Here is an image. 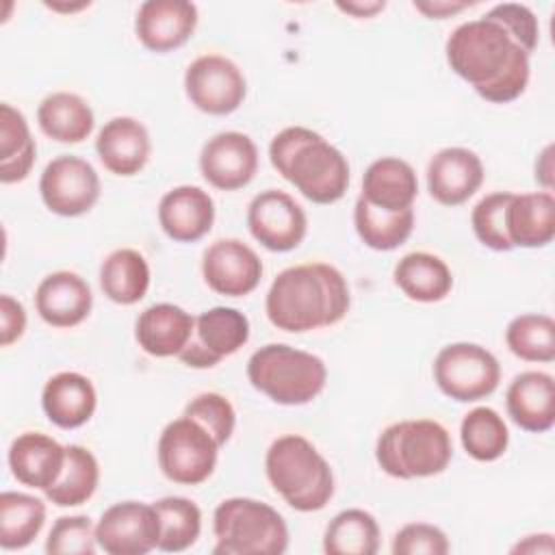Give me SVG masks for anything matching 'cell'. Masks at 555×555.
Here are the masks:
<instances>
[{"mask_svg":"<svg viewBox=\"0 0 555 555\" xmlns=\"http://www.w3.org/2000/svg\"><path fill=\"white\" fill-rule=\"evenodd\" d=\"M444 54L451 72L466 80L486 102H514L529 85L531 54L501 24L488 17L460 24L449 35Z\"/></svg>","mask_w":555,"mask_h":555,"instance_id":"obj_1","label":"cell"},{"mask_svg":"<svg viewBox=\"0 0 555 555\" xmlns=\"http://www.w3.org/2000/svg\"><path fill=\"white\" fill-rule=\"evenodd\" d=\"M351 304L345 275L327 262L295 264L275 275L264 310L269 321L284 332L301 334L343 321Z\"/></svg>","mask_w":555,"mask_h":555,"instance_id":"obj_2","label":"cell"},{"mask_svg":"<svg viewBox=\"0 0 555 555\" xmlns=\"http://www.w3.org/2000/svg\"><path fill=\"white\" fill-rule=\"evenodd\" d=\"M269 160L312 204H334L349 186V163L345 154L319 132L291 126L269 143Z\"/></svg>","mask_w":555,"mask_h":555,"instance_id":"obj_3","label":"cell"},{"mask_svg":"<svg viewBox=\"0 0 555 555\" xmlns=\"http://www.w3.org/2000/svg\"><path fill=\"white\" fill-rule=\"evenodd\" d=\"M264 470L273 490L297 512H319L334 494V473L327 460L299 434L271 442Z\"/></svg>","mask_w":555,"mask_h":555,"instance_id":"obj_4","label":"cell"},{"mask_svg":"<svg viewBox=\"0 0 555 555\" xmlns=\"http://www.w3.org/2000/svg\"><path fill=\"white\" fill-rule=\"evenodd\" d=\"M249 384L280 405H304L321 395L327 382L325 362L304 349L269 343L247 360Z\"/></svg>","mask_w":555,"mask_h":555,"instance_id":"obj_5","label":"cell"},{"mask_svg":"<svg viewBox=\"0 0 555 555\" xmlns=\"http://www.w3.org/2000/svg\"><path fill=\"white\" fill-rule=\"evenodd\" d=\"M453 457L449 431L429 418L388 425L375 444L379 468L397 479H418L442 473Z\"/></svg>","mask_w":555,"mask_h":555,"instance_id":"obj_6","label":"cell"},{"mask_svg":"<svg viewBox=\"0 0 555 555\" xmlns=\"http://www.w3.org/2000/svg\"><path fill=\"white\" fill-rule=\"evenodd\" d=\"M215 555H282L288 548V527L278 509L249 499L232 496L212 514Z\"/></svg>","mask_w":555,"mask_h":555,"instance_id":"obj_7","label":"cell"},{"mask_svg":"<svg viewBox=\"0 0 555 555\" xmlns=\"http://www.w3.org/2000/svg\"><path fill=\"white\" fill-rule=\"evenodd\" d=\"M219 449L217 440L197 421L182 414L160 431L156 455L169 481L197 486L212 475Z\"/></svg>","mask_w":555,"mask_h":555,"instance_id":"obj_8","label":"cell"},{"mask_svg":"<svg viewBox=\"0 0 555 555\" xmlns=\"http://www.w3.org/2000/svg\"><path fill=\"white\" fill-rule=\"evenodd\" d=\"M434 379L442 395L460 403L490 397L501 382V366L492 351L475 343H451L434 360Z\"/></svg>","mask_w":555,"mask_h":555,"instance_id":"obj_9","label":"cell"},{"mask_svg":"<svg viewBox=\"0 0 555 555\" xmlns=\"http://www.w3.org/2000/svg\"><path fill=\"white\" fill-rule=\"evenodd\" d=\"M184 91L197 111L221 117L243 104L247 80L234 61L221 54H202L184 72Z\"/></svg>","mask_w":555,"mask_h":555,"instance_id":"obj_10","label":"cell"},{"mask_svg":"<svg viewBox=\"0 0 555 555\" xmlns=\"http://www.w3.org/2000/svg\"><path fill=\"white\" fill-rule=\"evenodd\" d=\"M39 193L50 212L78 217L95 206L100 197V178L93 165L85 158L63 154L46 165L39 178Z\"/></svg>","mask_w":555,"mask_h":555,"instance_id":"obj_11","label":"cell"},{"mask_svg":"<svg viewBox=\"0 0 555 555\" xmlns=\"http://www.w3.org/2000/svg\"><path fill=\"white\" fill-rule=\"evenodd\" d=\"M249 340V321L243 312L215 306L195 317L189 345L180 351V362L191 369H210L236 353Z\"/></svg>","mask_w":555,"mask_h":555,"instance_id":"obj_12","label":"cell"},{"mask_svg":"<svg viewBox=\"0 0 555 555\" xmlns=\"http://www.w3.org/2000/svg\"><path fill=\"white\" fill-rule=\"evenodd\" d=\"M158 514L141 501L111 505L95 525L98 546L108 555H147L158 548Z\"/></svg>","mask_w":555,"mask_h":555,"instance_id":"obj_13","label":"cell"},{"mask_svg":"<svg viewBox=\"0 0 555 555\" xmlns=\"http://www.w3.org/2000/svg\"><path fill=\"white\" fill-rule=\"evenodd\" d=\"M247 228L269 251H291L306 238L308 217L288 193L267 189L249 202Z\"/></svg>","mask_w":555,"mask_h":555,"instance_id":"obj_14","label":"cell"},{"mask_svg":"<svg viewBox=\"0 0 555 555\" xmlns=\"http://www.w3.org/2000/svg\"><path fill=\"white\" fill-rule=\"evenodd\" d=\"M199 171L204 180L219 191L243 189L258 171V147L243 132H219L204 143L199 152Z\"/></svg>","mask_w":555,"mask_h":555,"instance_id":"obj_15","label":"cell"},{"mask_svg":"<svg viewBox=\"0 0 555 555\" xmlns=\"http://www.w3.org/2000/svg\"><path fill=\"white\" fill-rule=\"evenodd\" d=\"M202 275L215 293L245 297L260 284L262 262L247 243L219 238L202 256Z\"/></svg>","mask_w":555,"mask_h":555,"instance_id":"obj_16","label":"cell"},{"mask_svg":"<svg viewBox=\"0 0 555 555\" xmlns=\"http://www.w3.org/2000/svg\"><path fill=\"white\" fill-rule=\"evenodd\" d=\"M197 7L189 0H147L139 7L134 33L150 52L182 48L197 28Z\"/></svg>","mask_w":555,"mask_h":555,"instance_id":"obj_17","label":"cell"},{"mask_svg":"<svg viewBox=\"0 0 555 555\" xmlns=\"http://www.w3.org/2000/svg\"><path fill=\"white\" fill-rule=\"evenodd\" d=\"M483 182V163L468 147H444L427 165V191L442 206L468 202Z\"/></svg>","mask_w":555,"mask_h":555,"instance_id":"obj_18","label":"cell"},{"mask_svg":"<svg viewBox=\"0 0 555 555\" xmlns=\"http://www.w3.org/2000/svg\"><path fill=\"white\" fill-rule=\"evenodd\" d=\"M158 223L176 243L204 238L215 223V202L208 191L191 184L167 191L158 202Z\"/></svg>","mask_w":555,"mask_h":555,"instance_id":"obj_19","label":"cell"},{"mask_svg":"<svg viewBox=\"0 0 555 555\" xmlns=\"http://www.w3.org/2000/svg\"><path fill=\"white\" fill-rule=\"evenodd\" d=\"M35 308L52 327H76L89 317L93 295L78 273L54 271L39 282L35 291Z\"/></svg>","mask_w":555,"mask_h":555,"instance_id":"obj_20","label":"cell"},{"mask_svg":"<svg viewBox=\"0 0 555 555\" xmlns=\"http://www.w3.org/2000/svg\"><path fill=\"white\" fill-rule=\"evenodd\" d=\"M95 152L111 173L134 176L150 160V132L134 117H113L98 132Z\"/></svg>","mask_w":555,"mask_h":555,"instance_id":"obj_21","label":"cell"},{"mask_svg":"<svg viewBox=\"0 0 555 555\" xmlns=\"http://www.w3.org/2000/svg\"><path fill=\"white\" fill-rule=\"evenodd\" d=\"M509 418L525 431L544 434L555 425V382L544 371H525L505 392Z\"/></svg>","mask_w":555,"mask_h":555,"instance_id":"obj_22","label":"cell"},{"mask_svg":"<svg viewBox=\"0 0 555 555\" xmlns=\"http://www.w3.org/2000/svg\"><path fill=\"white\" fill-rule=\"evenodd\" d=\"M65 447L39 431L20 434L9 447L11 475L35 490H48L61 475Z\"/></svg>","mask_w":555,"mask_h":555,"instance_id":"obj_23","label":"cell"},{"mask_svg":"<svg viewBox=\"0 0 555 555\" xmlns=\"http://www.w3.org/2000/svg\"><path fill=\"white\" fill-rule=\"evenodd\" d=\"M98 405V395L89 377L76 371L52 375L41 390V408L50 423L61 429H76L89 423Z\"/></svg>","mask_w":555,"mask_h":555,"instance_id":"obj_24","label":"cell"},{"mask_svg":"<svg viewBox=\"0 0 555 555\" xmlns=\"http://www.w3.org/2000/svg\"><path fill=\"white\" fill-rule=\"evenodd\" d=\"M195 327V317L173 304H154L145 308L134 323L139 347L154 358L180 356L189 345Z\"/></svg>","mask_w":555,"mask_h":555,"instance_id":"obj_25","label":"cell"},{"mask_svg":"<svg viewBox=\"0 0 555 555\" xmlns=\"http://www.w3.org/2000/svg\"><path fill=\"white\" fill-rule=\"evenodd\" d=\"M418 195V178L410 163L395 156L373 160L362 176V193L371 206L388 212L412 208Z\"/></svg>","mask_w":555,"mask_h":555,"instance_id":"obj_26","label":"cell"},{"mask_svg":"<svg viewBox=\"0 0 555 555\" xmlns=\"http://www.w3.org/2000/svg\"><path fill=\"white\" fill-rule=\"evenodd\" d=\"M505 228L512 247H546L555 236L553 193H514L505 212Z\"/></svg>","mask_w":555,"mask_h":555,"instance_id":"obj_27","label":"cell"},{"mask_svg":"<svg viewBox=\"0 0 555 555\" xmlns=\"http://www.w3.org/2000/svg\"><path fill=\"white\" fill-rule=\"evenodd\" d=\"M399 291L421 304L442 301L453 288V275L447 262L429 251L405 254L392 271Z\"/></svg>","mask_w":555,"mask_h":555,"instance_id":"obj_28","label":"cell"},{"mask_svg":"<svg viewBox=\"0 0 555 555\" xmlns=\"http://www.w3.org/2000/svg\"><path fill=\"white\" fill-rule=\"evenodd\" d=\"M37 124L46 137L59 143H80L91 134L95 117L87 100L78 93L54 91L41 100Z\"/></svg>","mask_w":555,"mask_h":555,"instance_id":"obj_29","label":"cell"},{"mask_svg":"<svg viewBox=\"0 0 555 555\" xmlns=\"http://www.w3.org/2000/svg\"><path fill=\"white\" fill-rule=\"evenodd\" d=\"M100 288L119 306L141 301L150 288V264L143 254L130 247L111 251L100 267Z\"/></svg>","mask_w":555,"mask_h":555,"instance_id":"obj_30","label":"cell"},{"mask_svg":"<svg viewBox=\"0 0 555 555\" xmlns=\"http://www.w3.org/2000/svg\"><path fill=\"white\" fill-rule=\"evenodd\" d=\"M37 156V145L30 134L28 121L15 106L0 104V182H22Z\"/></svg>","mask_w":555,"mask_h":555,"instance_id":"obj_31","label":"cell"},{"mask_svg":"<svg viewBox=\"0 0 555 555\" xmlns=\"http://www.w3.org/2000/svg\"><path fill=\"white\" fill-rule=\"evenodd\" d=\"M100 483V464L95 455L80 444L65 447V464L59 479L46 490V499L56 507H76L87 503Z\"/></svg>","mask_w":555,"mask_h":555,"instance_id":"obj_32","label":"cell"},{"mask_svg":"<svg viewBox=\"0 0 555 555\" xmlns=\"http://www.w3.org/2000/svg\"><path fill=\"white\" fill-rule=\"evenodd\" d=\"M353 225L362 243L377 251H392L403 245L414 228V210H379L371 206L364 197L356 199L353 206Z\"/></svg>","mask_w":555,"mask_h":555,"instance_id":"obj_33","label":"cell"},{"mask_svg":"<svg viewBox=\"0 0 555 555\" xmlns=\"http://www.w3.org/2000/svg\"><path fill=\"white\" fill-rule=\"evenodd\" d=\"M46 503L26 492L0 494V546L4 551L26 548L43 529Z\"/></svg>","mask_w":555,"mask_h":555,"instance_id":"obj_34","label":"cell"},{"mask_svg":"<svg viewBox=\"0 0 555 555\" xmlns=\"http://www.w3.org/2000/svg\"><path fill=\"white\" fill-rule=\"evenodd\" d=\"M377 548L379 525L364 509H343L325 527L323 551L327 555H375Z\"/></svg>","mask_w":555,"mask_h":555,"instance_id":"obj_35","label":"cell"},{"mask_svg":"<svg viewBox=\"0 0 555 555\" xmlns=\"http://www.w3.org/2000/svg\"><path fill=\"white\" fill-rule=\"evenodd\" d=\"M158 514V551L182 553L191 548L202 533V512L184 496H163L152 503Z\"/></svg>","mask_w":555,"mask_h":555,"instance_id":"obj_36","label":"cell"},{"mask_svg":"<svg viewBox=\"0 0 555 555\" xmlns=\"http://www.w3.org/2000/svg\"><path fill=\"white\" fill-rule=\"evenodd\" d=\"M460 440L464 451L473 460L494 462L507 451L509 431L503 416L496 410L488 405H479L462 418Z\"/></svg>","mask_w":555,"mask_h":555,"instance_id":"obj_37","label":"cell"},{"mask_svg":"<svg viewBox=\"0 0 555 555\" xmlns=\"http://www.w3.org/2000/svg\"><path fill=\"white\" fill-rule=\"evenodd\" d=\"M507 349L525 362L555 360V321L548 314L527 312L509 321L505 330Z\"/></svg>","mask_w":555,"mask_h":555,"instance_id":"obj_38","label":"cell"},{"mask_svg":"<svg viewBox=\"0 0 555 555\" xmlns=\"http://www.w3.org/2000/svg\"><path fill=\"white\" fill-rule=\"evenodd\" d=\"M514 193L509 191H496L486 197H481L473 212H470V225L475 236L479 238L481 245L494 249V251H509L514 249L507 236L505 228V212L509 206Z\"/></svg>","mask_w":555,"mask_h":555,"instance_id":"obj_39","label":"cell"},{"mask_svg":"<svg viewBox=\"0 0 555 555\" xmlns=\"http://www.w3.org/2000/svg\"><path fill=\"white\" fill-rule=\"evenodd\" d=\"M184 416L197 421L217 440L219 447H223L234 434L236 412L232 403L219 392H202L193 397L184 408Z\"/></svg>","mask_w":555,"mask_h":555,"instance_id":"obj_40","label":"cell"},{"mask_svg":"<svg viewBox=\"0 0 555 555\" xmlns=\"http://www.w3.org/2000/svg\"><path fill=\"white\" fill-rule=\"evenodd\" d=\"M98 546L95 525L89 516H61L46 538L50 555H93Z\"/></svg>","mask_w":555,"mask_h":555,"instance_id":"obj_41","label":"cell"},{"mask_svg":"<svg viewBox=\"0 0 555 555\" xmlns=\"http://www.w3.org/2000/svg\"><path fill=\"white\" fill-rule=\"evenodd\" d=\"M483 17L501 24L525 52L531 54L538 48L540 24L535 13L527 4H518V2L494 4Z\"/></svg>","mask_w":555,"mask_h":555,"instance_id":"obj_42","label":"cell"},{"mask_svg":"<svg viewBox=\"0 0 555 555\" xmlns=\"http://www.w3.org/2000/svg\"><path fill=\"white\" fill-rule=\"evenodd\" d=\"M392 553L395 555H447L449 538L436 525L410 522L395 533Z\"/></svg>","mask_w":555,"mask_h":555,"instance_id":"obj_43","label":"cell"},{"mask_svg":"<svg viewBox=\"0 0 555 555\" xmlns=\"http://www.w3.org/2000/svg\"><path fill=\"white\" fill-rule=\"evenodd\" d=\"M26 330V310L11 295H0V345L9 347Z\"/></svg>","mask_w":555,"mask_h":555,"instance_id":"obj_44","label":"cell"},{"mask_svg":"<svg viewBox=\"0 0 555 555\" xmlns=\"http://www.w3.org/2000/svg\"><path fill=\"white\" fill-rule=\"evenodd\" d=\"M412 7L423 13L429 20H447L468 7H473V2H455V0H414Z\"/></svg>","mask_w":555,"mask_h":555,"instance_id":"obj_45","label":"cell"},{"mask_svg":"<svg viewBox=\"0 0 555 555\" xmlns=\"http://www.w3.org/2000/svg\"><path fill=\"white\" fill-rule=\"evenodd\" d=\"M555 551V542L551 533H533V535H525L518 544L512 546V553H527V555H551Z\"/></svg>","mask_w":555,"mask_h":555,"instance_id":"obj_46","label":"cell"},{"mask_svg":"<svg viewBox=\"0 0 555 555\" xmlns=\"http://www.w3.org/2000/svg\"><path fill=\"white\" fill-rule=\"evenodd\" d=\"M336 9H340L343 13L351 15V17H358V20H366V17H373L377 15L379 11L386 9V2L384 0H338L336 2Z\"/></svg>","mask_w":555,"mask_h":555,"instance_id":"obj_47","label":"cell"},{"mask_svg":"<svg viewBox=\"0 0 555 555\" xmlns=\"http://www.w3.org/2000/svg\"><path fill=\"white\" fill-rule=\"evenodd\" d=\"M535 180L542 184L544 191L553 189V145L551 143L540 152L535 160Z\"/></svg>","mask_w":555,"mask_h":555,"instance_id":"obj_48","label":"cell"},{"mask_svg":"<svg viewBox=\"0 0 555 555\" xmlns=\"http://www.w3.org/2000/svg\"><path fill=\"white\" fill-rule=\"evenodd\" d=\"M48 9L52 11H63V13H74V11H80V9H87L89 2H78V4H59V2H46Z\"/></svg>","mask_w":555,"mask_h":555,"instance_id":"obj_49","label":"cell"}]
</instances>
